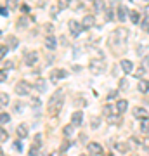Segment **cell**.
<instances>
[{
  "label": "cell",
  "instance_id": "31",
  "mask_svg": "<svg viewBox=\"0 0 149 156\" xmlns=\"http://www.w3.org/2000/svg\"><path fill=\"white\" fill-rule=\"evenodd\" d=\"M130 19H132L133 24H137V23H139V12L132 11V12H130Z\"/></svg>",
  "mask_w": 149,
  "mask_h": 156
},
{
  "label": "cell",
  "instance_id": "37",
  "mask_svg": "<svg viewBox=\"0 0 149 156\" xmlns=\"http://www.w3.org/2000/svg\"><path fill=\"white\" fill-rule=\"evenodd\" d=\"M14 149H16V151H23V142H21V140H16V142H14Z\"/></svg>",
  "mask_w": 149,
  "mask_h": 156
},
{
  "label": "cell",
  "instance_id": "27",
  "mask_svg": "<svg viewBox=\"0 0 149 156\" xmlns=\"http://www.w3.org/2000/svg\"><path fill=\"white\" fill-rule=\"evenodd\" d=\"M0 102H2V106H4V108L7 106V102H9V95H7L5 92H2V94H0Z\"/></svg>",
  "mask_w": 149,
  "mask_h": 156
},
{
  "label": "cell",
  "instance_id": "2",
  "mask_svg": "<svg viewBox=\"0 0 149 156\" xmlns=\"http://www.w3.org/2000/svg\"><path fill=\"white\" fill-rule=\"evenodd\" d=\"M62 102H64V94H62V90H57L49 99V113L52 116H55L59 113V109L62 108Z\"/></svg>",
  "mask_w": 149,
  "mask_h": 156
},
{
  "label": "cell",
  "instance_id": "3",
  "mask_svg": "<svg viewBox=\"0 0 149 156\" xmlns=\"http://www.w3.org/2000/svg\"><path fill=\"white\" fill-rule=\"evenodd\" d=\"M88 68H90V73L92 75H102L106 69V62H104V59H92L90 64H88Z\"/></svg>",
  "mask_w": 149,
  "mask_h": 156
},
{
  "label": "cell",
  "instance_id": "5",
  "mask_svg": "<svg viewBox=\"0 0 149 156\" xmlns=\"http://www.w3.org/2000/svg\"><path fill=\"white\" fill-rule=\"evenodd\" d=\"M68 26H69V31H71V35H75V37H78V35H80L83 30H85L82 23L75 21V19H71V21L68 23Z\"/></svg>",
  "mask_w": 149,
  "mask_h": 156
},
{
  "label": "cell",
  "instance_id": "9",
  "mask_svg": "<svg viewBox=\"0 0 149 156\" xmlns=\"http://www.w3.org/2000/svg\"><path fill=\"white\" fill-rule=\"evenodd\" d=\"M120 68L123 69V73L130 75V73L133 71V62L128 61V59H122V62H120Z\"/></svg>",
  "mask_w": 149,
  "mask_h": 156
},
{
  "label": "cell",
  "instance_id": "16",
  "mask_svg": "<svg viewBox=\"0 0 149 156\" xmlns=\"http://www.w3.org/2000/svg\"><path fill=\"white\" fill-rule=\"evenodd\" d=\"M133 116L135 118H147V109H144V108H135V109H133Z\"/></svg>",
  "mask_w": 149,
  "mask_h": 156
},
{
  "label": "cell",
  "instance_id": "22",
  "mask_svg": "<svg viewBox=\"0 0 149 156\" xmlns=\"http://www.w3.org/2000/svg\"><path fill=\"white\" fill-rule=\"evenodd\" d=\"M73 130H75V125H66V127L62 128V134H64V137H71L73 135Z\"/></svg>",
  "mask_w": 149,
  "mask_h": 156
},
{
  "label": "cell",
  "instance_id": "13",
  "mask_svg": "<svg viewBox=\"0 0 149 156\" xmlns=\"http://www.w3.org/2000/svg\"><path fill=\"white\" fill-rule=\"evenodd\" d=\"M127 12L128 11L123 5H118V9H116V17H118L120 21H125V19H127Z\"/></svg>",
  "mask_w": 149,
  "mask_h": 156
},
{
  "label": "cell",
  "instance_id": "6",
  "mask_svg": "<svg viewBox=\"0 0 149 156\" xmlns=\"http://www.w3.org/2000/svg\"><path fill=\"white\" fill-rule=\"evenodd\" d=\"M30 90H31V85L28 83V82H19V83L16 85L17 95H28L30 94Z\"/></svg>",
  "mask_w": 149,
  "mask_h": 156
},
{
  "label": "cell",
  "instance_id": "26",
  "mask_svg": "<svg viewBox=\"0 0 149 156\" xmlns=\"http://www.w3.org/2000/svg\"><path fill=\"white\" fill-rule=\"evenodd\" d=\"M115 113H118V111H116L113 106H109V104H106L104 106V115L106 116H111V115H115Z\"/></svg>",
  "mask_w": 149,
  "mask_h": 156
},
{
  "label": "cell",
  "instance_id": "23",
  "mask_svg": "<svg viewBox=\"0 0 149 156\" xmlns=\"http://www.w3.org/2000/svg\"><path fill=\"white\" fill-rule=\"evenodd\" d=\"M115 149L118 151V153H123V154H125V153L128 151V146L123 144V142H118V144H115Z\"/></svg>",
  "mask_w": 149,
  "mask_h": 156
},
{
  "label": "cell",
  "instance_id": "35",
  "mask_svg": "<svg viewBox=\"0 0 149 156\" xmlns=\"http://www.w3.org/2000/svg\"><path fill=\"white\" fill-rule=\"evenodd\" d=\"M120 89H128V80L127 78H122V80H120Z\"/></svg>",
  "mask_w": 149,
  "mask_h": 156
},
{
  "label": "cell",
  "instance_id": "29",
  "mask_svg": "<svg viewBox=\"0 0 149 156\" xmlns=\"http://www.w3.org/2000/svg\"><path fill=\"white\" fill-rule=\"evenodd\" d=\"M69 4H71V0H57V5H59V9H66Z\"/></svg>",
  "mask_w": 149,
  "mask_h": 156
},
{
  "label": "cell",
  "instance_id": "8",
  "mask_svg": "<svg viewBox=\"0 0 149 156\" xmlns=\"http://www.w3.org/2000/svg\"><path fill=\"white\" fill-rule=\"evenodd\" d=\"M37 61H38L37 52H28L26 56H24V64H26V66H35V62Z\"/></svg>",
  "mask_w": 149,
  "mask_h": 156
},
{
  "label": "cell",
  "instance_id": "41",
  "mask_svg": "<svg viewBox=\"0 0 149 156\" xmlns=\"http://www.w3.org/2000/svg\"><path fill=\"white\" fill-rule=\"evenodd\" d=\"M7 52H9V49H7L5 45H2V49H0V56H2V57H5Z\"/></svg>",
  "mask_w": 149,
  "mask_h": 156
},
{
  "label": "cell",
  "instance_id": "15",
  "mask_svg": "<svg viewBox=\"0 0 149 156\" xmlns=\"http://www.w3.org/2000/svg\"><path fill=\"white\" fill-rule=\"evenodd\" d=\"M94 11L95 12H106L104 0H94Z\"/></svg>",
  "mask_w": 149,
  "mask_h": 156
},
{
  "label": "cell",
  "instance_id": "19",
  "mask_svg": "<svg viewBox=\"0 0 149 156\" xmlns=\"http://www.w3.org/2000/svg\"><path fill=\"white\" fill-rule=\"evenodd\" d=\"M16 132H17V135H19L21 139H24V137H28V127H26V125H19Z\"/></svg>",
  "mask_w": 149,
  "mask_h": 156
},
{
  "label": "cell",
  "instance_id": "38",
  "mask_svg": "<svg viewBox=\"0 0 149 156\" xmlns=\"http://www.w3.org/2000/svg\"><path fill=\"white\" fill-rule=\"evenodd\" d=\"M68 147H69V142H68V140H64V142L61 144V153H66Z\"/></svg>",
  "mask_w": 149,
  "mask_h": 156
},
{
  "label": "cell",
  "instance_id": "14",
  "mask_svg": "<svg viewBox=\"0 0 149 156\" xmlns=\"http://www.w3.org/2000/svg\"><path fill=\"white\" fill-rule=\"evenodd\" d=\"M128 109V102L125 99H120L118 102H116V111L118 113H125Z\"/></svg>",
  "mask_w": 149,
  "mask_h": 156
},
{
  "label": "cell",
  "instance_id": "20",
  "mask_svg": "<svg viewBox=\"0 0 149 156\" xmlns=\"http://www.w3.org/2000/svg\"><path fill=\"white\" fill-rule=\"evenodd\" d=\"M7 45H9V47H11V49H16L17 45H19V40L16 38V37H7Z\"/></svg>",
  "mask_w": 149,
  "mask_h": 156
},
{
  "label": "cell",
  "instance_id": "39",
  "mask_svg": "<svg viewBox=\"0 0 149 156\" xmlns=\"http://www.w3.org/2000/svg\"><path fill=\"white\" fill-rule=\"evenodd\" d=\"M142 147L146 151H149V137H146V139H142Z\"/></svg>",
  "mask_w": 149,
  "mask_h": 156
},
{
  "label": "cell",
  "instance_id": "40",
  "mask_svg": "<svg viewBox=\"0 0 149 156\" xmlns=\"http://www.w3.org/2000/svg\"><path fill=\"white\" fill-rule=\"evenodd\" d=\"M0 82H2V83H5L7 82V73L4 71V69H2V73H0Z\"/></svg>",
  "mask_w": 149,
  "mask_h": 156
},
{
  "label": "cell",
  "instance_id": "44",
  "mask_svg": "<svg viewBox=\"0 0 149 156\" xmlns=\"http://www.w3.org/2000/svg\"><path fill=\"white\" fill-rule=\"evenodd\" d=\"M147 64H149V52L146 54V57L142 59V66H147Z\"/></svg>",
  "mask_w": 149,
  "mask_h": 156
},
{
  "label": "cell",
  "instance_id": "7",
  "mask_svg": "<svg viewBox=\"0 0 149 156\" xmlns=\"http://www.w3.org/2000/svg\"><path fill=\"white\" fill-rule=\"evenodd\" d=\"M68 73L64 71V69H52V73H50V82L52 83H57L61 78H66Z\"/></svg>",
  "mask_w": 149,
  "mask_h": 156
},
{
  "label": "cell",
  "instance_id": "12",
  "mask_svg": "<svg viewBox=\"0 0 149 156\" xmlns=\"http://www.w3.org/2000/svg\"><path fill=\"white\" fill-rule=\"evenodd\" d=\"M45 47L49 50H54L55 47H57V40H55V37H52V35H49L47 38H45Z\"/></svg>",
  "mask_w": 149,
  "mask_h": 156
},
{
  "label": "cell",
  "instance_id": "49",
  "mask_svg": "<svg viewBox=\"0 0 149 156\" xmlns=\"http://www.w3.org/2000/svg\"><path fill=\"white\" fill-rule=\"evenodd\" d=\"M116 94H118V92H116V90H113V92H111V94L108 95V99H115V97H116Z\"/></svg>",
  "mask_w": 149,
  "mask_h": 156
},
{
  "label": "cell",
  "instance_id": "25",
  "mask_svg": "<svg viewBox=\"0 0 149 156\" xmlns=\"http://www.w3.org/2000/svg\"><path fill=\"white\" fill-rule=\"evenodd\" d=\"M140 130H142L144 134H147L149 132V118H144L142 123H140Z\"/></svg>",
  "mask_w": 149,
  "mask_h": 156
},
{
  "label": "cell",
  "instance_id": "21",
  "mask_svg": "<svg viewBox=\"0 0 149 156\" xmlns=\"http://www.w3.org/2000/svg\"><path fill=\"white\" fill-rule=\"evenodd\" d=\"M139 90H140L142 94L149 92V82L147 80H140V82H139Z\"/></svg>",
  "mask_w": 149,
  "mask_h": 156
},
{
  "label": "cell",
  "instance_id": "34",
  "mask_svg": "<svg viewBox=\"0 0 149 156\" xmlns=\"http://www.w3.org/2000/svg\"><path fill=\"white\" fill-rule=\"evenodd\" d=\"M40 154V149L37 146H31V149H30V156H38Z\"/></svg>",
  "mask_w": 149,
  "mask_h": 156
},
{
  "label": "cell",
  "instance_id": "52",
  "mask_svg": "<svg viewBox=\"0 0 149 156\" xmlns=\"http://www.w3.org/2000/svg\"><path fill=\"white\" fill-rule=\"evenodd\" d=\"M2 156H5V154H4V153H2Z\"/></svg>",
  "mask_w": 149,
  "mask_h": 156
},
{
  "label": "cell",
  "instance_id": "10",
  "mask_svg": "<svg viewBox=\"0 0 149 156\" xmlns=\"http://www.w3.org/2000/svg\"><path fill=\"white\" fill-rule=\"evenodd\" d=\"M82 24H83V28H85V30H90L92 26H95V17L88 14V16H85V17H83Z\"/></svg>",
  "mask_w": 149,
  "mask_h": 156
},
{
  "label": "cell",
  "instance_id": "11",
  "mask_svg": "<svg viewBox=\"0 0 149 156\" xmlns=\"http://www.w3.org/2000/svg\"><path fill=\"white\" fill-rule=\"evenodd\" d=\"M83 122V113L82 111H75L73 113V116H71V123L75 125V127H80Z\"/></svg>",
  "mask_w": 149,
  "mask_h": 156
},
{
  "label": "cell",
  "instance_id": "24",
  "mask_svg": "<svg viewBox=\"0 0 149 156\" xmlns=\"http://www.w3.org/2000/svg\"><path fill=\"white\" fill-rule=\"evenodd\" d=\"M108 122H109L111 125H118V123H120V116H118V113H115V115L108 116Z\"/></svg>",
  "mask_w": 149,
  "mask_h": 156
},
{
  "label": "cell",
  "instance_id": "45",
  "mask_svg": "<svg viewBox=\"0 0 149 156\" xmlns=\"http://www.w3.org/2000/svg\"><path fill=\"white\" fill-rule=\"evenodd\" d=\"M2 16H4V17L9 16V7H2Z\"/></svg>",
  "mask_w": 149,
  "mask_h": 156
},
{
  "label": "cell",
  "instance_id": "53",
  "mask_svg": "<svg viewBox=\"0 0 149 156\" xmlns=\"http://www.w3.org/2000/svg\"><path fill=\"white\" fill-rule=\"evenodd\" d=\"M147 33H149V28H147Z\"/></svg>",
  "mask_w": 149,
  "mask_h": 156
},
{
  "label": "cell",
  "instance_id": "50",
  "mask_svg": "<svg viewBox=\"0 0 149 156\" xmlns=\"http://www.w3.org/2000/svg\"><path fill=\"white\" fill-rule=\"evenodd\" d=\"M116 2H118V4H120V0H111V4H113V5H115Z\"/></svg>",
  "mask_w": 149,
  "mask_h": 156
},
{
  "label": "cell",
  "instance_id": "43",
  "mask_svg": "<svg viewBox=\"0 0 149 156\" xmlns=\"http://www.w3.org/2000/svg\"><path fill=\"white\" fill-rule=\"evenodd\" d=\"M142 75H144V68H139V69H135V76L140 78Z\"/></svg>",
  "mask_w": 149,
  "mask_h": 156
},
{
  "label": "cell",
  "instance_id": "46",
  "mask_svg": "<svg viewBox=\"0 0 149 156\" xmlns=\"http://www.w3.org/2000/svg\"><path fill=\"white\" fill-rule=\"evenodd\" d=\"M111 19H113V12L106 11V21H111Z\"/></svg>",
  "mask_w": 149,
  "mask_h": 156
},
{
  "label": "cell",
  "instance_id": "18",
  "mask_svg": "<svg viewBox=\"0 0 149 156\" xmlns=\"http://www.w3.org/2000/svg\"><path fill=\"white\" fill-rule=\"evenodd\" d=\"M35 89L38 90V92H45L47 90V82L45 80H37L35 82Z\"/></svg>",
  "mask_w": 149,
  "mask_h": 156
},
{
  "label": "cell",
  "instance_id": "28",
  "mask_svg": "<svg viewBox=\"0 0 149 156\" xmlns=\"http://www.w3.org/2000/svg\"><path fill=\"white\" fill-rule=\"evenodd\" d=\"M0 122H2V125H5V123L11 122V116H9V115H7L5 111H4L2 115H0Z\"/></svg>",
  "mask_w": 149,
  "mask_h": 156
},
{
  "label": "cell",
  "instance_id": "36",
  "mask_svg": "<svg viewBox=\"0 0 149 156\" xmlns=\"http://www.w3.org/2000/svg\"><path fill=\"white\" fill-rule=\"evenodd\" d=\"M7 137H9V135H7L5 128H2V130H0V140H2V142H5V140H7Z\"/></svg>",
  "mask_w": 149,
  "mask_h": 156
},
{
  "label": "cell",
  "instance_id": "4",
  "mask_svg": "<svg viewBox=\"0 0 149 156\" xmlns=\"http://www.w3.org/2000/svg\"><path fill=\"white\" fill-rule=\"evenodd\" d=\"M87 151L90 153V156H104V149L102 146L97 142H88L87 144Z\"/></svg>",
  "mask_w": 149,
  "mask_h": 156
},
{
  "label": "cell",
  "instance_id": "33",
  "mask_svg": "<svg viewBox=\"0 0 149 156\" xmlns=\"http://www.w3.org/2000/svg\"><path fill=\"white\" fill-rule=\"evenodd\" d=\"M33 146H37V147H40V146H42V135H40V134H37V135H35Z\"/></svg>",
  "mask_w": 149,
  "mask_h": 156
},
{
  "label": "cell",
  "instance_id": "48",
  "mask_svg": "<svg viewBox=\"0 0 149 156\" xmlns=\"http://www.w3.org/2000/svg\"><path fill=\"white\" fill-rule=\"evenodd\" d=\"M23 108H24V106H23L21 102H16V111H17V113H21V111H23Z\"/></svg>",
  "mask_w": 149,
  "mask_h": 156
},
{
  "label": "cell",
  "instance_id": "1",
  "mask_svg": "<svg viewBox=\"0 0 149 156\" xmlns=\"http://www.w3.org/2000/svg\"><path fill=\"white\" fill-rule=\"evenodd\" d=\"M128 37H130V31H128L127 28L115 30V31H113V35L109 37V47L115 50L116 54H118V52H125Z\"/></svg>",
  "mask_w": 149,
  "mask_h": 156
},
{
  "label": "cell",
  "instance_id": "17",
  "mask_svg": "<svg viewBox=\"0 0 149 156\" xmlns=\"http://www.w3.org/2000/svg\"><path fill=\"white\" fill-rule=\"evenodd\" d=\"M30 23H31V19H30V17L23 16V17H19V19H17V28H26Z\"/></svg>",
  "mask_w": 149,
  "mask_h": 156
},
{
  "label": "cell",
  "instance_id": "32",
  "mask_svg": "<svg viewBox=\"0 0 149 156\" xmlns=\"http://www.w3.org/2000/svg\"><path fill=\"white\" fill-rule=\"evenodd\" d=\"M17 4H19V0H7V7L9 9H16Z\"/></svg>",
  "mask_w": 149,
  "mask_h": 156
},
{
  "label": "cell",
  "instance_id": "42",
  "mask_svg": "<svg viewBox=\"0 0 149 156\" xmlns=\"http://www.w3.org/2000/svg\"><path fill=\"white\" fill-rule=\"evenodd\" d=\"M31 106H33V108H40V99H31Z\"/></svg>",
  "mask_w": 149,
  "mask_h": 156
},
{
  "label": "cell",
  "instance_id": "47",
  "mask_svg": "<svg viewBox=\"0 0 149 156\" xmlns=\"http://www.w3.org/2000/svg\"><path fill=\"white\" fill-rule=\"evenodd\" d=\"M99 127V118H94L92 120V128H97Z\"/></svg>",
  "mask_w": 149,
  "mask_h": 156
},
{
  "label": "cell",
  "instance_id": "51",
  "mask_svg": "<svg viewBox=\"0 0 149 156\" xmlns=\"http://www.w3.org/2000/svg\"><path fill=\"white\" fill-rule=\"evenodd\" d=\"M142 2H144V4H149V0H142Z\"/></svg>",
  "mask_w": 149,
  "mask_h": 156
},
{
  "label": "cell",
  "instance_id": "30",
  "mask_svg": "<svg viewBox=\"0 0 149 156\" xmlns=\"http://www.w3.org/2000/svg\"><path fill=\"white\" fill-rule=\"evenodd\" d=\"M12 66H14V62H12V61H4L2 69H4V71H7V69H12Z\"/></svg>",
  "mask_w": 149,
  "mask_h": 156
}]
</instances>
